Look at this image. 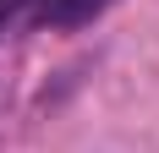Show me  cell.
<instances>
[{"mask_svg":"<svg viewBox=\"0 0 159 153\" xmlns=\"http://www.w3.org/2000/svg\"><path fill=\"white\" fill-rule=\"evenodd\" d=\"M28 6H33V0H0V33L11 28V22H16L22 11H28Z\"/></svg>","mask_w":159,"mask_h":153,"instance_id":"cell-2","label":"cell"},{"mask_svg":"<svg viewBox=\"0 0 159 153\" xmlns=\"http://www.w3.org/2000/svg\"><path fill=\"white\" fill-rule=\"evenodd\" d=\"M110 0H39V22H49V28H82Z\"/></svg>","mask_w":159,"mask_h":153,"instance_id":"cell-1","label":"cell"}]
</instances>
